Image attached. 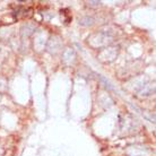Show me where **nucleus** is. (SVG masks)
I'll use <instances>...</instances> for the list:
<instances>
[{
  "label": "nucleus",
  "mask_w": 156,
  "mask_h": 156,
  "mask_svg": "<svg viewBox=\"0 0 156 156\" xmlns=\"http://www.w3.org/2000/svg\"><path fill=\"white\" fill-rule=\"evenodd\" d=\"M113 37L110 35L106 32H100V33H95L93 35L88 37V44H90L93 48L98 49V48L106 47L110 43L113 41Z\"/></svg>",
  "instance_id": "f257e3e1"
},
{
  "label": "nucleus",
  "mask_w": 156,
  "mask_h": 156,
  "mask_svg": "<svg viewBox=\"0 0 156 156\" xmlns=\"http://www.w3.org/2000/svg\"><path fill=\"white\" fill-rule=\"evenodd\" d=\"M118 48H105L104 50L100 53V60L102 61H112L114 60V58L118 55Z\"/></svg>",
  "instance_id": "f03ea898"
},
{
  "label": "nucleus",
  "mask_w": 156,
  "mask_h": 156,
  "mask_svg": "<svg viewBox=\"0 0 156 156\" xmlns=\"http://www.w3.org/2000/svg\"><path fill=\"white\" fill-rule=\"evenodd\" d=\"M154 90H155V87L154 85H144V87L140 90V95L141 96H149V95H152L154 93Z\"/></svg>",
  "instance_id": "7ed1b4c3"
},
{
  "label": "nucleus",
  "mask_w": 156,
  "mask_h": 156,
  "mask_svg": "<svg viewBox=\"0 0 156 156\" xmlns=\"http://www.w3.org/2000/svg\"><path fill=\"white\" fill-rule=\"evenodd\" d=\"M79 24L83 25V26H90L94 24V18L93 17H90V16H86V17H83L82 20H79Z\"/></svg>",
  "instance_id": "20e7f679"
},
{
  "label": "nucleus",
  "mask_w": 156,
  "mask_h": 156,
  "mask_svg": "<svg viewBox=\"0 0 156 156\" xmlns=\"http://www.w3.org/2000/svg\"><path fill=\"white\" fill-rule=\"evenodd\" d=\"M88 6H90V7H98V6H101V1H90Z\"/></svg>",
  "instance_id": "39448f33"
}]
</instances>
